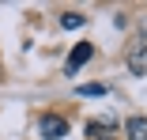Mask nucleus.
Instances as JSON below:
<instances>
[{
  "label": "nucleus",
  "instance_id": "1",
  "mask_svg": "<svg viewBox=\"0 0 147 140\" xmlns=\"http://www.w3.org/2000/svg\"><path fill=\"white\" fill-rule=\"evenodd\" d=\"M38 133H42V140H61V136L68 133V121L57 118V114H45V118L38 121Z\"/></svg>",
  "mask_w": 147,
  "mask_h": 140
},
{
  "label": "nucleus",
  "instance_id": "5",
  "mask_svg": "<svg viewBox=\"0 0 147 140\" xmlns=\"http://www.w3.org/2000/svg\"><path fill=\"white\" fill-rule=\"evenodd\" d=\"M83 19H87V15H79V12H64L61 27H64V31H79V27H83Z\"/></svg>",
  "mask_w": 147,
  "mask_h": 140
},
{
  "label": "nucleus",
  "instance_id": "6",
  "mask_svg": "<svg viewBox=\"0 0 147 140\" xmlns=\"http://www.w3.org/2000/svg\"><path fill=\"white\" fill-rule=\"evenodd\" d=\"M79 95L94 99V95H106V87H102V83H87V87H79Z\"/></svg>",
  "mask_w": 147,
  "mask_h": 140
},
{
  "label": "nucleus",
  "instance_id": "7",
  "mask_svg": "<svg viewBox=\"0 0 147 140\" xmlns=\"http://www.w3.org/2000/svg\"><path fill=\"white\" fill-rule=\"evenodd\" d=\"M94 140H117V136H113V133H102V136H94Z\"/></svg>",
  "mask_w": 147,
  "mask_h": 140
},
{
  "label": "nucleus",
  "instance_id": "4",
  "mask_svg": "<svg viewBox=\"0 0 147 140\" xmlns=\"http://www.w3.org/2000/svg\"><path fill=\"white\" fill-rule=\"evenodd\" d=\"M125 133H128V140H147V118H128Z\"/></svg>",
  "mask_w": 147,
  "mask_h": 140
},
{
  "label": "nucleus",
  "instance_id": "2",
  "mask_svg": "<svg viewBox=\"0 0 147 140\" xmlns=\"http://www.w3.org/2000/svg\"><path fill=\"white\" fill-rule=\"evenodd\" d=\"M125 65H128V72H132V76H147V46H143V42L128 49Z\"/></svg>",
  "mask_w": 147,
  "mask_h": 140
},
{
  "label": "nucleus",
  "instance_id": "3",
  "mask_svg": "<svg viewBox=\"0 0 147 140\" xmlns=\"http://www.w3.org/2000/svg\"><path fill=\"white\" fill-rule=\"evenodd\" d=\"M94 57V46H87V42H79V46H72V53H68V72H79L87 61Z\"/></svg>",
  "mask_w": 147,
  "mask_h": 140
}]
</instances>
